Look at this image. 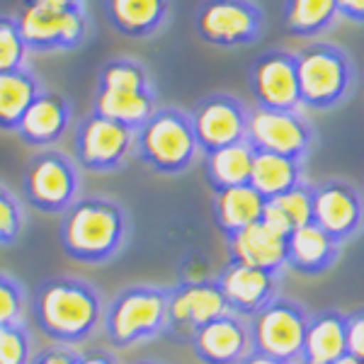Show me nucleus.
<instances>
[{"instance_id":"1","label":"nucleus","mask_w":364,"mask_h":364,"mask_svg":"<svg viewBox=\"0 0 364 364\" xmlns=\"http://www.w3.org/2000/svg\"><path fill=\"white\" fill-rule=\"evenodd\" d=\"M29 311L46 340L78 348L102 328L105 299L87 279L56 274L37 284L29 299Z\"/></svg>"},{"instance_id":"2","label":"nucleus","mask_w":364,"mask_h":364,"mask_svg":"<svg viewBox=\"0 0 364 364\" xmlns=\"http://www.w3.org/2000/svg\"><path fill=\"white\" fill-rule=\"evenodd\" d=\"M132 238V216L112 197H78L61 214L58 240L63 252L80 265H107L124 252Z\"/></svg>"},{"instance_id":"3","label":"nucleus","mask_w":364,"mask_h":364,"mask_svg":"<svg viewBox=\"0 0 364 364\" xmlns=\"http://www.w3.org/2000/svg\"><path fill=\"white\" fill-rule=\"evenodd\" d=\"M158 109V87L139 58L117 56L102 63L92 95V112L132 127L134 132Z\"/></svg>"},{"instance_id":"4","label":"nucleus","mask_w":364,"mask_h":364,"mask_svg":"<svg viewBox=\"0 0 364 364\" xmlns=\"http://www.w3.org/2000/svg\"><path fill=\"white\" fill-rule=\"evenodd\" d=\"M301 109L331 112L350 102L357 90V63L333 42H311L296 51Z\"/></svg>"},{"instance_id":"5","label":"nucleus","mask_w":364,"mask_h":364,"mask_svg":"<svg viewBox=\"0 0 364 364\" xmlns=\"http://www.w3.org/2000/svg\"><path fill=\"white\" fill-rule=\"evenodd\" d=\"M168 287L132 284L105 304L102 333L114 350H127L166 336Z\"/></svg>"},{"instance_id":"6","label":"nucleus","mask_w":364,"mask_h":364,"mask_svg":"<svg viewBox=\"0 0 364 364\" xmlns=\"http://www.w3.org/2000/svg\"><path fill=\"white\" fill-rule=\"evenodd\" d=\"M199 144L192 129L190 112L170 105L158 109L136 129L134 156L158 175H182L199 158Z\"/></svg>"},{"instance_id":"7","label":"nucleus","mask_w":364,"mask_h":364,"mask_svg":"<svg viewBox=\"0 0 364 364\" xmlns=\"http://www.w3.org/2000/svg\"><path fill=\"white\" fill-rule=\"evenodd\" d=\"M80 166L58 149H39L22 170V195L39 214H63L80 197Z\"/></svg>"},{"instance_id":"8","label":"nucleus","mask_w":364,"mask_h":364,"mask_svg":"<svg viewBox=\"0 0 364 364\" xmlns=\"http://www.w3.org/2000/svg\"><path fill=\"white\" fill-rule=\"evenodd\" d=\"M267 15L257 0H202L195 10V32L216 49H245L265 37Z\"/></svg>"},{"instance_id":"9","label":"nucleus","mask_w":364,"mask_h":364,"mask_svg":"<svg viewBox=\"0 0 364 364\" xmlns=\"http://www.w3.org/2000/svg\"><path fill=\"white\" fill-rule=\"evenodd\" d=\"M309 318L311 311L299 299L279 294L252 318H248L252 350L284 364H299Z\"/></svg>"},{"instance_id":"10","label":"nucleus","mask_w":364,"mask_h":364,"mask_svg":"<svg viewBox=\"0 0 364 364\" xmlns=\"http://www.w3.org/2000/svg\"><path fill=\"white\" fill-rule=\"evenodd\" d=\"M20 32L32 54H51V51L80 49L92 32V20L85 3L70 8H25L15 13Z\"/></svg>"},{"instance_id":"11","label":"nucleus","mask_w":364,"mask_h":364,"mask_svg":"<svg viewBox=\"0 0 364 364\" xmlns=\"http://www.w3.org/2000/svg\"><path fill=\"white\" fill-rule=\"evenodd\" d=\"M136 132L97 112H87L73 134V158L87 173H117L134 156Z\"/></svg>"},{"instance_id":"12","label":"nucleus","mask_w":364,"mask_h":364,"mask_svg":"<svg viewBox=\"0 0 364 364\" xmlns=\"http://www.w3.org/2000/svg\"><path fill=\"white\" fill-rule=\"evenodd\" d=\"M248 144L255 151H267L296 161H309L318 146V132L304 109H250Z\"/></svg>"},{"instance_id":"13","label":"nucleus","mask_w":364,"mask_h":364,"mask_svg":"<svg viewBox=\"0 0 364 364\" xmlns=\"http://www.w3.org/2000/svg\"><path fill=\"white\" fill-rule=\"evenodd\" d=\"M226 311V299L216 277L180 279L178 284L168 287V326L163 338L190 345L199 328Z\"/></svg>"},{"instance_id":"14","label":"nucleus","mask_w":364,"mask_h":364,"mask_svg":"<svg viewBox=\"0 0 364 364\" xmlns=\"http://www.w3.org/2000/svg\"><path fill=\"white\" fill-rule=\"evenodd\" d=\"M190 119L202 156L248 141L250 107L233 92H209L197 100Z\"/></svg>"},{"instance_id":"15","label":"nucleus","mask_w":364,"mask_h":364,"mask_svg":"<svg viewBox=\"0 0 364 364\" xmlns=\"http://www.w3.org/2000/svg\"><path fill=\"white\" fill-rule=\"evenodd\" d=\"M314 224L340 245L364 233V192L345 178L314 182Z\"/></svg>"},{"instance_id":"16","label":"nucleus","mask_w":364,"mask_h":364,"mask_svg":"<svg viewBox=\"0 0 364 364\" xmlns=\"http://www.w3.org/2000/svg\"><path fill=\"white\" fill-rule=\"evenodd\" d=\"M248 87L252 100H255V107L301 109L296 51H262L248 68Z\"/></svg>"},{"instance_id":"17","label":"nucleus","mask_w":364,"mask_h":364,"mask_svg":"<svg viewBox=\"0 0 364 364\" xmlns=\"http://www.w3.org/2000/svg\"><path fill=\"white\" fill-rule=\"evenodd\" d=\"M216 282L221 287L228 311L243 318H252L257 311H262L272 299L282 294L284 274L228 260L216 274Z\"/></svg>"},{"instance_id":"18","label":"nucleus","mask_w":364,"mask_h":364,"mask_svg":"<svg viewBox=\"0 0 364 364\" xmlns=\"http://www.w3.org/2000/svg\"><path fill=\"white\" fill-rule=\"evenodd\" d=\"M190 348L202 364H240L252 352L248 318L226 311L199 328Z\"/></svg>"},{"instance_id":"19","label":"nucleus","mask_w":364,"mask_h":364,"mask_svg":"<svg viewBox=\"0 0 364 364\" xmlns=\"http://www.w3.org/2000/svg\"><path fill=\"white\" fill-rule=\"evenodd\" d=\"M73 122V105L66 95L44 87L17 127V136L32 149H54Z\"/></svg>"},{"instance_id":"20","label":"nucleus","mask_w":364,"mask_h":364,"mask_svg":"<svg viewBox=\"0 0 364 364\" xmlns=\"http://www.w3.org/2000/svg\"><path fill=\"white\" fill-rule=\"evenodd\" d=\"M107 25L127 39H154L173 22L175 0H102Z\"/></svg>"},{"instance_id":"21","label":"nucleus","mask_w":364,"mask_h":364,"mask_svg":"<svg viewBox=\"0 0 364 364\" xmlns=\"http://www.w3.org/2000/svg\"><path fill=\"white\" fill-rule=\"evenodd\" d=\"M340 252L343 245L311 221L287 238V269L301 277H321L338 265Z\"/></svg>"},{"instance_id":"22","label":"nucleus","mask_w":364,"mask_h":364,"mask_svg":"<svg viewBox=\"0 0 364 364\" xmlns=\"http://www.w3.org/2000/svg\"><path fill=\"white\" fill-rule=\"evenodd\" d=\"M226 252L231 262L287 274V238L274 233L262 221L228 236Z\"/></svg>"},{"instance_id":"23","label":"nucleus","mask_w":364,"mask_h":364,"mask_svg":"<svg viewBox=\"0 0 364 364\" xmlns=\"http://www.w3.org/2000/svg\"><path fill=\"white\" fill-rule=\"evenodd\" d=\"M348 355L345 314L338 309L314 311L306 326L301 362L299 364H336Z\"/></svg>"},{"instance_id":"24","label":"nucleus","mask_w":364,"mask_h":364,"mask_svg":"<svg viewBox=\"0 0 364 364\" xmlns=\"http://www.w3.org/2000/svg\"><path fill=\"white\" fill-rule=\"evenodd\" d=\"M265 204L267 199L257 190H252L250 185H238V187L214 192L211 214H214V224L221 231V236L228 238L233 233L262 221Z\"/></svg>"},{"instance_id":"25","label":"nucleus","mask_w":364,"mask_h":364,"mask_svg":"<svg viewBox=\"0 0 364 364\" xmlns=\"http://www.w3.org/2000/svg\"><path fill=\"white\" fill-rule=\"evenodd\" d=\"M340 20L338 0H284L279 22L291 37L314 39L331 32Z\"/></svg>"},{"instance_id":"26","label":"nucleus","mask_w":364,"mask_h":364,"mask_svg":"<svg viewBox=\"0 0 364 364\" xmlns=\"http://www.w3.org/2000/svg\"><path fill=\"white\" fill-rule=\"evenodd\" d=\"M306 180V163L296 158H287L267 151H255L252 158V173H250V187L257 190L265 199H274L291 187L301 185Z\"/></svg>"},{"instance_id":"27","label":"nucleus","mask_w":364,"mask_h":364,"mask_svg":"<svg viewBox=\"0 0 364 364\" xmlns=\"http://www.w3.org/2000/svg\"><path fill=\"white\" fill-rule=\"evenodd\" d=\"M311 221H314V182L309 180L291 187L284 195L267 199L265 214H262V224L284 238H289L296 228Z\"/></svg>"},{"instance_id":"28","label":"nucleus","mask_w":364,"mask_h":364,"mask_svg":"<svg viewBox=\"0 0 364 364\" xmlns=\"http://www.w3.org/2000/svg\"><path fill=\"white\" fill-rule=\"evenodd\" d=\"M42 90V78L29 66L0 73V132H17L29 105Z\"/></svg>"},{"instance_id":"29","label":"nucleus","mask_w":364,"mask_h":364,"mask_svg":"<svg viewBox=\"0 0 364 364\" xmlns=\"http://www.w3.org/2000/svg\"><path fill=\"white\" fill-rule=\"evenodd\" d=\"M252 158H255V149L248 141L204 154V180L211 187V192L250 185Z\"/></svg>"},{"instance_id":"30","label":"nucleus","mask_w":364,"mask_h":364,"mask_svg":"<svg viewBox=\"0 0 364 364\" xmlns=\"http://www.w3.org/2000/svg\"><path fill=\"white\" fill-rule=\"evenodd\" d=\"M29 46L17 25L15 15H0V73L27 68Z\"/></svg>"},{"instance_id":"31","label":"nucleus","mask_w":364,"mask_h":364,"mask_svg":"<svg viewBox=\"0 0 364 364\" xmlns=\"http://www.w3.org/2000/svg\"><path fill=\"white\" fill-rule=\"evenodd\" d=\"M29 311V294L20 279L0 272V326L25 323Z\"/></svg>"},{"instance_id":"32","label":"nucleus","mask_w":364,"mask_h":364,"mask_svg":"<svg viewBox=\"0 0 364 364\" xmlns=\"http://www.w3.org/2000/svg\"><path fill=\"white\" fill-rule=\"evenodd\" d=\"M25 207L8 187L0 182V245H15L25 231Z\"/></svg>"},{"instance_id":"33","label":"nucleus","mask_w":364,"mask_h":364,"mask_svg":"<svg viewBox=\"0 0 364 364\" xmlns=\"http://www.w3.org/2000/svg\"><path fill=\"white\" fill-rule=\"evenodd\" d=\"M32 357V336L25 323L0 326V364H29Z\"/></svg>"},{"instance_id":"34","label":"nucleus","mask_w":364,"mask_h":364,"mask_svg":"<svg viewBox=\"0 0 364 364\" xmlns=\"http://www.w3.org/2000/svg\"><path fill=\"white\" fill-rule=\"evenodd\" d=\"M345 331H348V355L364 360V306L345 314Z\"/></svg>"},{"instance_id":"35","label":"nucleus","mask_w":364,"mask_h":364,"mask_svg":"<svg viewBox=\"0 0 364 364\" xmlns=\"http://www.w3.org/2000/svg\"><path fill=\"white\" fill-rule=\"evenodd\" d=\"M78 357H80V352L75 348H70V345L51 343L49 348L39 350L29 364H78Z\"/></svg>"},{"instance_id":"36","label":"nucleus","mask_w":364,"mask_h":364,"mask_svg":"<svg viewBox=\"0 0 364 364\" xmlns=\"http://www.w3.org/2000/svg\"><path fill=\"white\" fill-rule=\"evenodd\" d=\"M338 10L343 20L364 25V0H338Z\"/></svg>"},{"instance_id":"37","label":"nucleus","mask_w":364,"mask_h":364,"mask_svg":"<svg viewBox=\"0 0 364 364\" xmlns=\"http://www.w3.org/2000/svg\"><path fill=\"white\" fill-rule=\"evenodd\" d=\"M78 364H122V362L109 350H85L80 352Z\"/></svg>"},{"instance_id":"38","label":"nucleus","mask_w":364,"mask_h":364,"mask_svg":"<svg viewBox=\"0 0 364 364\" xmlns=\"http://www.w3.org/2000/svg\"><path fill=\"white\" fill-rule=\"evenodd\" d=\"M78 3H85V0H22L25 8H70V5H78Z\"/></svg>"},{"instance_id":"39","label":"nucleus","mask_w":364,"mask_h":364,"mask_svg":"<svg viewBox=\"0 0 364 364\" xmlns=\"http://www.w3.org/2000/svg\"><path fill=\"white\" fill-rule=\"evenodd\" d=\"M240 364H284V362H279V360H274V357H269V355H262V352H257V350H252L248 357H245Z\"/></svg>"},{"instance_id":"40","label":"nucleus","mask_w":364,"mask_h":364,"mask_svg":"<svg viewBox=\"0 0 364 364\" xmlns=\"http://www.w3.org/2000/svg\"><path fill=\"white\" fill-rule=\"evenodd\" d=\"M336 364H364V360H357V357H352V355H345L343 360H338Z\"/></svg>"},{"instance_id":"41","label":"nucleus","mask_w":364,"mask_h":364,"mask_svg":"<svg viewBox=\"0 0 364 364\" xmlns=\"http://www.w3.org/2000/svg\"><path fill=\"white\" fill-rule=\"evenodd\" d=\"M134 364H161V362H154V360H144V362H134Z\"/></svg>"},{"instance_id":"42","label":"nucleus","mask_w":364,"mask_h":364,"mask_svg":"<svg viewBox=\"0 0 364 364\" xmlns=\"http://www.w3.org/2000/svg\"><path fill=\"white\" fill-rule=\"evenodd\" d=\"M362 192H364V190H362Z\"/></svg>"}]
</instances>
